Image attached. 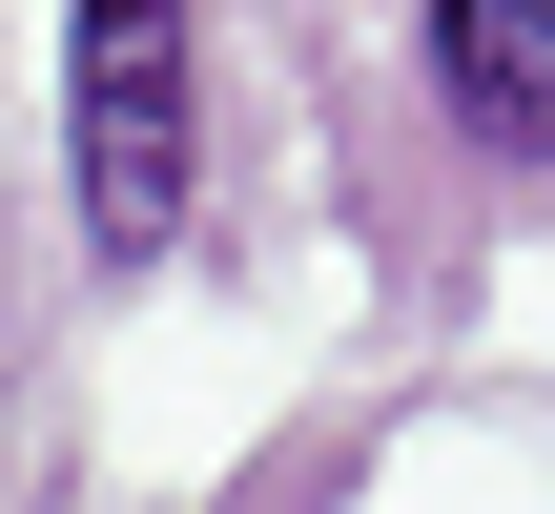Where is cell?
<instances>
[{
    "instance_id": "cell-1",
    "label": "cell",
    "mask_w": 555,
    "mask_h": 514,
    "mask_svg": "<svg viewBox=\"0 0 555 514\" xmlns=\"http://www.w3.org/2000/svg\"><path fill=\"white\" fill-rule=\"evenodd\" d=\"M206 21L185 0H62V185H82V247L144 268L185 227V165H206Z\"/></svg>"
},
{
    "instance_id": "cell-2",
    "label": "cell",
    "mask_w": 555,
    "mask_h": 514,
    "mask_svg": "<svg viewBox=\"0 0 555 514\" xmlns=\"http://www.w3.org/2000/svg\"><path fill=\"white\" fill-rule=\"evenodd\" d=\"M433 103L494 165H555V0H433Z\"/></svg>"
}]
</instances>
